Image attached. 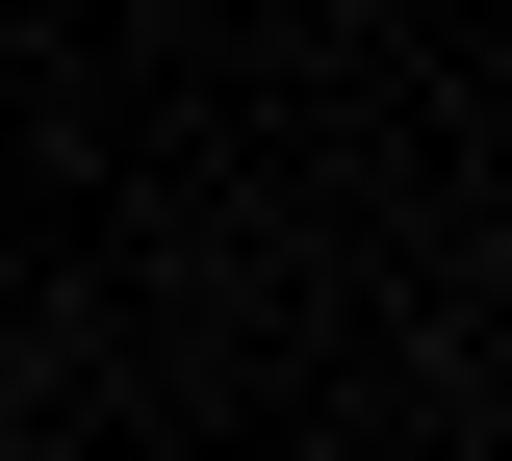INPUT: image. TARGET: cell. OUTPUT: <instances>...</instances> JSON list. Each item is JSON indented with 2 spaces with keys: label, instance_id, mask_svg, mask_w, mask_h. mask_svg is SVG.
Wrapping results in <instances>:
<instances>
[]
</instances>
